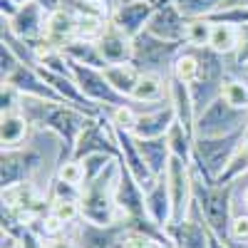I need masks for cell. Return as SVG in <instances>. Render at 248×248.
<instances>
[{
    "label": "cell",
    "instance_id": "32",
    "mask_svg": "<svg viewBox=\"0 0 248 248\" xmlns=\"http://www.w3.org/2000/svg\"><path fill=\"white\" fill-rule=\"evenodd\" d=\"M238 5L248 8V0H223V8H238Z\"/></svg>",
    "mask_w": 248,
    "mask_h": 248
},
{
    "label": "cell",
    "instance_id": "14",
    "mask_svg": "<svg viewBox=\"0 0 248 248\" xmlns=\"http://www.w3.org/2000/svg\"><path fill=\"white\" fill-rule=\"evenodd\" d=\"M176 122V112L174 107H164L156 112H147V114H139L137 122V129L134 137L137 139H154V137H167V132L171 129V124Z\"/></svg>",
    "mask_w": 248,
    "mask_h": 248
},
{
    "label": "cell",
    "instance_id": "35",
    "mask_svg": "<svg viewBox=\"0 0 248 248\" xmlns=\"http://www.w3.org/2000/svg\"><path fill=\"white\" fill-rule=\"evenodd\" d=\"M13 3H17L20 8H23V5H28V3H30V0H13Z\"/></svg>",
    "mask_w": 248,
    "mask_h": 248
},
{
    "label": "cell",
    "instance_id": "17",
    "mask_svg": "<svg viewBox=\"0 0 248 248\" xmlns=\"http://www.w3.org/2000/svg\"><path fill=\"white\" fill-rule=\"evenodd\" d=\"M62 52H65L67 60L72 62H79V65H87V67H97V70H105L107 62L105 57H102L97 43H87V40H72V43H67L65 47H62Z\"/></svg>",
    "mask_w": 248,
    "mask_h": 248
},
{
    "label": "cell",
    "instance_id": "18",
    "mask_svg": "<svg viewBox=\"0 0 248 248\" xmlns=\"http://www.w3.org/2000/svg\"><path fill=\"white\" fill-rule=\"evenodd\" d=\"M199 72H201L199 55H196V50H194V47L186 45V47L179 52V57L174 60L171 77H174V79H179V82H184V85H191V82H196Z\"/></svg>",
    "mask_w": 248,
    "mask_h": 248
},
{
    "label": "cell",
    "instance_id": "1",
    "mask_svg": "<svg viewBox=\"0 0 248 248\" xmlns=\"http://www.w3.org/2000/svg\"><path fill=\"white\" fill-rule=\"evenodd\" d=\"M20 112L28 117V122L32 124L35 129L55 132L62 141L67 144L70 152L75 149L79 134L94 122L92 114L82 112V109H77L72 105L40 99V97H28V94H20Z\"/></svg>",
    "mask_w": 248,
    "mask_h": 248
},
{
    "label": "cell",
    "instance_id": "4",
    "mask_svg": "<svg viewBox=\"0 0 248 248\" xmlns=\"http://www.w3.org/2000/svg\"><path fill=\"white\" fill-rule=\"evenodd\" d=\"M248 127V109L231 107L223 97L214 99L203 112L196 117V137H226L233 132H246Z\"/></svg>",
    "mask_w": 248,
    "mask_h": 248
},
{
    "label": "cell",
    "instance_id": "5",
    "mask_svg": "<svg viewBox=\"0 0 248 248\" xmlns=\"http://www.w3.org/2000/svg\"><path fill=\"white\" fill-rule=\"evenodd\" d=\"M67 67H70V75L75 77V82L79 85L82 94H85L90 102L99 105L105 112L114 109V107H122V105H129L132 99H127L124 94H119L105 77V72L97 70V67H87V65H79V62H72L67 60Z\"/></svg>",
    "mask_w": 248,
    "mask_h": 248
},
{
    "label": "cell",
    "instance_id": "11",
    "mask_svg": "<svg viewBox=\"0 0 248 248\" xmlns=\"http://www.w3.org/2000/svg\"><path fill=\"white\" fill-rule=\"evenodd\" d=\"M32 124L28 122V117L23 112H5L0 119V141L3 149H20L25 147L32 137Z\"/></svg>",
    "mask_w": 248,
    "mask_h": 248
},
{
    "label": "cell",
    "instance_id": "7",
    "mask_svg": "<svg viewBox=\"0 0 248 248\" xmlns=\"http://www.w3.org/2000/svg\"><path fill=\"white\" fill-rule=\"evenodd\" d=\"M186 25H189V20L179 13L174 3L156 5L154 15L149 17L147 32H152L159 40H167V43H186Z\"/></svg>",
    "mask_w": 248,
    "mask_h": 248
},
{
    "label": "cell",
    "instance_id": "8",
    "mask_svg": "<svg viewBox=\"0 0 248 248\" xmlns=\"http://www.w3.org/2000/svg\"><path fill=\"white\" fill-rule=\"evenodd\" d=\"M156 10V3H152V0H134V3H119L114 10H112V23L122 30L127 32L132 40L147 30L149 25V17L154 15Z\"/></svg>",
    "mask_w": 248,
    "mask_h": 248
},
{
    "label": "cell",
    "instance_id": "16",
    "mask_svg": "<svg viewBox=\"0 0 248 248\" xmlns=\"http://www.w3.org/2000/svg\"><path fill=\"white\" fill-rule=\"evenodd\" d=\"M105 77H107V82L119 92V94H124L127 99H132V94H134V90H137V85H139V79H141V72L132 65V62H122V65H107L105 70Z\"/></svg>",
    "mask_w": 248,
    "mask_h": 248
},
{
    "label": "cell",
    "instance_id": "2",
    "mask_svg": "<svg viewBox=\"0 0 248 248\" xmlns=\"http://www.w3.org/2000/svg\"><path fill=\"white\" fill-rule=\"evenodd\" d=\"M246 141V132H233L226 137H196L194 139V164L191 167L206 179L214 181L229 167L231 156Z\"/></svg>",
    "mask_w": 248,
    "mask_h": 248
},
{
    "label": "cell",
    "instance_id": "22",
    "mask_svg": "<svg viewBox=\"0 0 248 248\" xmlns=\"http://www.w3.org/2000/svg\"><path fill=\"white\" fill-rule=\"evenodd\" d=\"M109 20L99 15H77V40H87V43H97L105 32Z\"/></svg>",
    "mask_w": 248,
    "mask_h": 248
},
{
    "label": "cell",
    "instance_id": "33",
    "mask_svg": "<svg viewBox=\"0 0 248 248\" xmlns=\"http://www.w3.org/2000/svg\"><path fill=\"white\" fill-rule=\"evenodd\" d=\"M241 199H243V206H246V209H248V186H246V189H243V194H241Z\"/></svg>",
    "mask_w": 248,
    "mask_h": 248
},
{
    "label": "cell",
    "instance_id": "28",
    "mask_svg": "<svg viewBox=\"0 0 248 248\" xmlns=\"http://www.w3.org/2000/svg\"><path fill=\"white\" fill-rule=\"evenodd\" d=\"M20 65H23V62L17 60V55L3 43V47H0V72H3V79H8Z\"/></svg>",
    "mask_w": 248,
    "mask_h": 248
},
{
    "label": "cell",
    "instance_id": "19",
    "mask_svg": "<svg viewBox=\"0 0 248 248\" xmlns=\"http://www.w3.org/2000/svg\"><path fill=\"white\" fill-rule=\"evenodd\" d=\"M167 139H169V149H171V156L186 161V164H194V134H189L179 122L171 124V129L167 132Z\"/></svg>",
    "mask_w": 248,
    "mask_h": 248
},
{
    "label": "cell",
    "instance_id": "10",
    "mask_svg": "<svg viewBox=\"0 0 248 248\" xmlns=\"http://www.w3.org/2000/svg\"><path fill=\"white\" fill-rule=\"evenodd\" d=\"M144 206H147V216L156 226H169L174 221V209H171V196H169V186H167V174L159 176L156 184L144 196Z\"/></svg>",
    "mask_w": 248,
    "mask_h": 248
},
{
    "label": "cell",
    "instance_id": "27",
    "mask_svg": "<svg viewBox=\"0 0 248 248\" xmlns=\"http://www.w3.org/2000/svg\"><path fill=\"white\" fill-rule=\"evenodd\" d=\"M248 65V25L238 28V50L231 57V70H241Z\"/></svg>",
    "mask_w": 248,
    "mask_h": 248
},
{
    "label": "cell",
    "instance_id": "13",
    "mask_svg": "<svg viewBox=\"0 0 248 248\" xmlns=\"http://www.w3.org/2000/svg\"><path fill=\"white\" fill-rule=\"evenodd\" d=\"M167 229L174 236L176 248H211V233L206 231L209 226L203 221L184 218L179 223H169Z\"/></svg>",
    "mask_w": 248,
    "mask_h": 248
},
{
    "label": "cell",
    "instance_id": "9",
    "mask_svg": "<svg viewBox=\"0 0 248 248\" xmlns=\"http://www.w3.org/2000/svg\"><path fill=\"white\" fill-rule=\"evenodd\" d=\"M97 47H99V52H102L107 65H122V62H132L134 40L127 32H122L109 20L105 32H102V37L97 40Z\"/></svg>",
    "mask_w": 248,
    "mask_h": 248
},
{
    "label": "cell",
    "instance_id": "20",
    "mask_svg": "<svg viewBox=\"0 0 248 248\" xmlns=\"http://www.w3.org/2000/svg\"><path fill=\"white\" fill-rule=\"evenodd\" d=\"M209 47L223 57H233L236 50H238V28L236 25H223V23H216L214 25V32H211V43Z\"/></svg>",
    "mask_w": 248,
    "mask_h": 248
},
{
    "label": "cell",
    "instance_id": "24",
    "mask_svg": "<svg viewBox=\"0 0 248 248\" xmlns=\"http://www.w3.org/2000/svg\"><path fill=\"white\" fill-rule=\"evenodd\" d=\"M107 117H109V122L114 124L117 129H122V132H129V134H134V129H137V122H139V112L134 109V102L109 109V112H107Z\"/></svg>",
    "mask_w": 248,
    "mask_h": 248
},
{
    "label": "cell",
    "instance_id": "25",
    "mask_svg": "<svg viewBox=\"0 0 248 248\" xmlns=\"http://www.w3.org/2000/svg\"><path fill=\"white\" fill-rule=\"evenodd\" d=\"M55 176L82 189V186H85V164H82L79 159H67V161H62L60 167H57V174Z\"/></svg>",
    "mask_w": 248,
    "mask_h": 248
},
{
    "label": "cell",
    "instance_id": "12",
    "mask_svg": "<svg viewBox=\"0 0 248 248\" xmlns=\"http://www.w3.org/2000/svg\"><path fill=\"white\" fill-rule=\"evenodd\" d=\"M77 37V15L67 8H60L47 17V32H45V45H52L62 50L67 43Z\"/></svg>",
    "mask_w": 248,
    "mask_h": 248
},
{
    "label": "cell",
    "instance_id": "6",
    "mask_svg": "<svg viewBox=\"0 0 248 248\" xmlns=\"http://www.w3.org/2000/svg\"><path fill=\"white\" fill-rule=\"evenodd\" d=\"M47 13L40 8L37 3H30L28 5H23L17 10V15L15 17H10V20H3V25L15 35V37H20L23 43H28L30 47H40V45H45V32H47Z\"/></svg>",
    "mask_w": 248,
    "mask_h": 248
},
{
    "label": "cell",
    "instance_id": "15",
    "mask_svg": "<svg viewBox=\"0 0 248 248\" xmlns=\"http://www.w3.org/2000/svg\"><path fill=\"white\" fill-rule=\"evenodd\" d=\"M139 152L147 161V167L152 169L154 176H164L171 161V149H169V139L167 137H154V139H137Z\"/></svg>",
    "mask_w": 248,
    "mask_h": 248
},
{
    "label": "cell",
    "instance_id": "36",
    "mask_svg": "<svg viewBox=\"0 0 248 248\" xmlns=\"http://www.w3.org/2000/svg\"><path fill=\"white\" fill-rule=\"evenodd\" d=\"M122 3H134V0H122ZM152 3H156V0H152Z\"/></svg>",
    "mask_w": 248,
    "mask_h": 248
},
{
    "label": "cell",
    "instance_id": "3",
    "mask_svg": "<svg viewBox=\"0 0 248 248\" xmlns=\"http://www.w3.org/2000/svg\"><path fill=\"white\" fill-rule=\"evenodd\" d=\"M186 47V43H167L159 40L152 32H139L134 37V55H132V65L141 75H159L171 79V67L179 52Z\"/></svg>",
    "mask_w": 248,
    "mask_h": 248
},
{
    "label": "cell",
    "instance_id": "23",
    "mask_svg": "<svg viewBox=\"0 0 248 248\" xmlns=\"http://www.w3.org/2000/svg\"><path fill=\"white\" fill-rule=\"evenodd\" d=\"M211 32H214V23H209L206 17L189 20V25H186V45L189 47H209Z\"/></svg>",
    "mask_w": 248,
    "mask_h": 248
},
{
    "label": "cell",
    "instance_id": "30",
    "mask_svg": "<svg viewBox=\"0 0 248 248\" xmlns=\"http://www.w3.org/2000/svg\"><path fill=\"white\" fill-rule=\"evenodd\" d=\"M45 248H77V243L75 241H70V238H47L45 241Z\"/></svg>",
    "mask_w": 248,
    "mask_h": 248
},
{
    "label": "cell",
    "instance_id": "31",
    "mask_svg": "<svg viewBox=\"0 0 248 248\" xmlns=\"http://www.w3.org/2000/svg\"><path fill=\"white\" fill-rule=\"evenodd\" d=\"M32 3H37L47 15H52V13H57L62 8V0H32Z\"/></svg>",
    "mask_w": 248,
    "mask_h": 248
},
{
    "label": "cell",
    "instance_id": "21",
    "mask_svg": "<svg viewBox=\"0 0 248 248\" xmlns=\"http://www.w3.org/2000/svg\"><path fill=\"white\" fill-rule=\"evenodd\" d=\"M174 5L186 20H196V17H209L216 10H221L223 0H176Z\"/></svg>",
    "mask_w": 248,
    "mask_h": 248
},
{
    "label": "cell",
    "instance_id": "26",
    "mask_svg": "<svg viewBox=\"0 0 248 248\" xmlns=\"http://www.w3.org/2000/svg\"><path fill=\"white\" fill-rule=\"evenodd\" d=\"M50 214L55 218H60L62 223H72L77 216H82V209H79V201H72V199H52Z\"/></svg>",
    "mask_w": 248,
    "mask_h": 248
},
{
    "label": "cell",
    "instance_id": "37",
    "mask_svg": "<svg viewBox=\"0 0 248 248\" xmlns=\"http://www.w3.org/2000/svg\"><path fill=\"white\" fill-rule=\"evenodd\" d=\"M241 72H246V75H248V65H246V67H241Z\"/></svg>",
    "mask_w": 248,
    "mask_h": 248
},
{
    "label": "cell",
    "instance_id": "38",
    "mask_svg": "<svg viewBox=\"0 0 248 248\" xmlns=\"http://www.w3.org/2000/svg\"><path fill=\"white\" fill-rule=\"evenodd\" d=\"M246 141H248V127H246Z\"/></svg>",
    "mask_w": 248,
    "mask_h": 248
},
{
    "label": "cell",
    "instance_id": "34",
    "mask_svg": "<svg viewBox=\"0 0 248 248\" xmlns=\"http://www.w3.org/2000/svg\"><path fill=\"white\" fill-rule=\"evenodd\" d=\"M171 3H176V0H156V5H171Z\"/></svg>",
    "mask_w": 248,
    "mask_h": 248
},
{
    "label": "cell",
    "instance_id": "29",
    "mask_svg": "<svg viewBox=\"0 0 248 248\" xmlns=\"http://www.w3.org/2000/svg\"><path fill=\"white\" fill-rule=\"evenodd\" d=\"M231 236H233L236 241L248 238V216H236V218H231Z\"/></svg>",
    "mask_w": 248,
    "mask_h": 248
}]
</instances>
